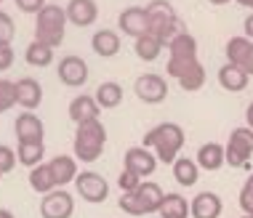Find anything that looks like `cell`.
I'll return each instance as SVG.
<instances>
[{"instance_id": "16", "label": "cell", "mask_w": 253, "mask_h": 218, "mask_svg": "<svg viewBox=\"0 0 253 218\" xmlns=\"http://www.w3.org/2000/svg\"><path fill=\"white\" fill-rule=\"evenodd\" d=\"M16 104L22 107L24 112H35V109L43 104V85H40L35 77L16 80Z\"/></svg>"}, {"instance_id": "46", "label": "cell", "mask_w": 253, "mask_h": 218, "mask_svg": "<svg viewBox=\"0 0 253 218\" xmlns=\"http://www.w3.org/2000/svg\"><path fill=\"white\" fill-rule=\"evenodd\" d=\"M240 218H251V216H245V213H243V216H240Z\"/></svg>"}, {"instance_id": "18", "label": "cell", "mask_w": 253, "mask_h": 218, "mask_svg": "<svg viewBox=\"0 0 253 218\" xmlns=\"http://www.w3.org/2000/svg\"><path fill=\"white\" fill-rule=\"evenodd\" d=\"M251 83V74L243 70V67H237V64H224L221 70H218V85L224 88V91H229V93H240L245 91Z\"/></svg>"}, {"instance_id": "1", "label": "cell", "mask_w": 253, "mask_h": 218, "mask_svg": "<svg viewBox=\"0 0 253 218\" xmlns=\"http://www.w3.org/2000/svg\"><path fill=\"white\" fill-rule=\"evenodd\" d=\"M184 144H187V133L179 122H160V125L149 128L141 139V146L152 149L157 162H163V165H173L181 157Z\"/></svg>"}, {"instance_id": "44", "label": "cell", "mask_w": 253, "mask_h": 218, "mask_svg": "<svg viewBox=\"0 0 253 218\" xmlns=\"http://www.w3.org/2000/svg\"><path fill=\"white\" fill-rule=\"evenodd\" d=\"M0 218H16V216H13V213H11V210H5V208H0Z\"/></svg>"}, {"instance_id": "23", "label": "cell", "mask_w": 253, "mask_h": 218, "mask_svg": "<svg viewBox=\"0 0 253 218\" xmlns=\"http://www.w3.org/2000/svg\"><path fill=\"white\" fill-rule=\"evenodd\" d=\"M136 194H139V200H141L144 216H149V213H160L163 200H166V192H163V189L157 186L155 181H144L139 189H136Z\"/></svg>"}, {"instance_id": "22", "label": "cell", "mask_w": 253, "mask_h": 218, "mask_svg": "<svg viewBox=\"0 0 253 218\" xmlns=\"http://www.w3.org/2000/svg\"><path fill=\"white\" fill-rule=\"evenodd\" d=\"M173 179H176V183L179 186H195L197 183V179H200V165H197V160L195 157H187V154H181L179 160L173 162Z\"/></svg>"}, {"instance_id": "20", "label": "cell", "mask_w": 253, "mask_h": 218, "mask_svg": "<svg viewBox=\"0 0 253 218\" xmlns=\"http://www.w3.org/2000/svg\"><path fill=\"white\" fill-rule=\"evenodd\" d=\"M51 173H53V179H56V186L59 189H64L67 183H75V179H78V160L70 157V154H56L51 162Z\"/></svg>"}, {"instance_id": "48", "label": "cell", "mask_w": 253, "mask_h": 218, "mask_svg": "<svg viewBox=\"0 0 253 218\" xmlns=\"http://www.w3.org/2000/svg\"><path fill=\"white\" fill-rule=\"evenodd\" d=\"M245 216H251V218H253V213H245Z\"/></svg>"}, {"instance_id": "19", "label": "cell", "mask_w": 253, "mask_h": 218, "mask_svg": "<svg viewBox=\"0 0 253 218\" xmlns=\"http://www.w3.org/2000/svg\"><path fill=\"white\" fill-rule=\"evenodd\" d=\"M99 112H101V107L96 104L93 96H75L70 101V107H67V114H70V120L75 125L88 122V120H99Z\"/></svg>"}, {"instance_id": "15", "label": "cell", "mask_w": 253, "mask_h": 218, "mask_svg": "<svg viewBox=\"0 0 253 218\" xmlns=\"http://www.w3.org/2000/svg\"><path fill=\"white\" fill-rule=\"evenodd\" d=\"M224 202L216 192H200L189 200V216L192 218H221Z\"/></svg>"}, {"instance_id": "33", "label": "cell", "mask_w": 253, "mask_h": 218, "mask_svg": "<svg viewBox=\"0 0 253 218\" xmlns=\"http://www.w3.org/2000/svg\"><path fill=\"white\" fill-rule=\"evenodd\" d=\"M141 183H144V179H141V176H136L133 170H128V168L120 170V176H118V189H120V194H131V192H136Z\"/></svg>"}, {"instance_id": "12", "label": "cell", "mask_w": 253, "mask_h": 218, "mask_svg": "<svg viewBox=\"0 0 253 218\" xmlns=\"http://www.w3.org/2000/svg\"><path fill=\"white\" fill-rule=\"evenodd\" d=\"M118 27H120L123 35H128L133 40L141 37V35H147V32H149V13H147V8H141V5H131V8L120 11Z\"/></svg>"}, {"instance_id": "32", "label": "cell", "mask_w": 253, "mask_h": 218, "mask_svg": "<svg viewBox=\"0 0 253 218\" xmlns=\"http://www.w3.org/2000/svg\"><path fill=\"white\" fill-rule=\"evenodd\" d=\"M11 107H16V83L0 77V114H5Z\"/></svg>"}, {"instance_id": "9", "label": "cell", "mask_w": 253, "mask_h": 218, "mask_svg": "<svg viewBox=\"0 0 253 218\" xmlns=\"http://www.w3.org/2000/svg\"><path fill=\"white\" fill-rule=\"evenodd\" d=\"M16 131V144H43L45 139V125L35 112H22L13 122Z\"/></svg>"}, {"instance_id": "8", "label": "cell", "mask_w": 253, "mask_h": 218, "mask_svg": "<svg viewBox=\"0 0 253 218\" xmlns=\"http://www.w3.org/2000/svg\"><path fill=\"white\" fill-rule=\"evenodd\" d=\"M91 77V70H88V61L78 53H67V56L59 59V80L67 88H83Z\"/></svg>"}, {"instance_id": "30", "label": "cell", "mask_w": 253, "mask_h": 218, "mask_svg": "<svg viewBox=\"0 0 253 218\" xmlns=\"http://www.w3.org/2000/svg\"><path fill=\"white\" fill-rule=\"evenodd\" d=\"M16 157L24 168H38L45 160V146L43 144H16Z\"/></svg>"}, {"instance_id": "36", "label": "cell", "mask_w": 253, "mask_h": 218, "mask_svg": "<svg viewBox=\"0 0 253 218\" xmlns=\"http://www.w3.org/2000/svg\"><path fill=\"white\" fill-rule=\"evenodd\" d=\"M16 162H19V157H16V152H13L11 146H5V144H0V173H11L13 168H16Z\"/></svg>"}, {"instance_id": "37", "label": "cell", "mask_w": 253, "mask_h": 218, "mask_svg": "<svg viewBox=\"0 0 253 218\" xmlns=\"http://www.w3.org/2000/svg\"><path fill=\"white\" fill-rule=\"evenodd\" d=\"M16 37V24L5 11H0V43H11Z\"/></svg>"}, {"instance_id": "21", "label": "cell", "mask_w": 253, "mask_h": 218, "mask_svg": "<svg viewBox=\"0 0 253 218\" xmlns=\"http://www.w3.org/2000/svg\"><path fill=\"white\" fill-rule=\"evenodd\" d=\"M91 48L101 59H112L115 53L120 51V35L115 30H99V32H93Z\"/></svg>"}, {"instance_id": "4", "label": "cell", "mask_w": 253, "mask_h": 218, "mask_svg": "<svg viewBox=\"0 0 253 218\" xmlns=\"http://www.w3.org/2000/svg\"><path fill=\"white\" fill-rule=\"evenodd\" d=\"M147 13H149V32L155 37H160L166 43V48L179 32H184V24L179 22V13H176L170 0H152L147 5Z\"/></svg>"}, {"instance_id": "17", "label": "cell", "mask_w": 253, "mask_h": 218, "mask_svg": "<svg viewBox=\"0 0 253 218\" xmlns=\"http://www.w3.org/2000/svg\"><path fill=\"white\" fill-rule=\"evenodd\" d=\"M195 160L200 165V170L216 173V170H221L227 165V149H224V144H218V141H208V144H200Z\"/></svg>"}, {"instance_id": "47", "label": "cell", "mask_w": 253, "mask_h": 218, "mask_svg": "<svg viewBox=\"0 0 253 218\" xmlns=\"http://www.w3.org/2000/svg\"><path fill=\"white\" fill-rule=\"evenodd\" d=\"M48 3H59V0H48Z\"/></svg>"}, {"instance_id": "34", "label": "cell", "mask_w": 253, "mask_h": 218, "mask_svg": "<svg viewBox=\"0 0 253 218\" xmlns=\"http://www.w3.org/2000/svg\"><path fill=\"white\" fill-rule=\"evenodd\" d=\"M118 208H120L126 216H144V208H141V200H139V194H136V192H131V194H120Z\"/></svg>"}, {"instance_id": "50", "label": "cell", "mask_w": 253, "mask_h": 218, "mask_svg": "<svg viewBox=\"0 0 253 218\" xmlns=\"http://www.w3.org/2000/svg\"><path fill=\"white\" fill-rule=\"evenodd\" d=\"M0 3H5V0H0Z\"/></svg>"}, {"instance_id": "49", "label": "cell", "mask_w": 253, "mask_h": 218, "mask_svg": "<svg viewBox=\"0 0 253 218\" xmlns=\"http://www.w3.org/2000/svg\"><path fill=\"white\" fill-rule=\"evenodd\" d=\"M0 179H3V173H0Z\"/></svg>"}, {"instance_id": "45", "label": "cell", "mask_w": 253, "mask_h": 218, "mask_svg": "<svg viewBox=\"0 0 253 218\" xmlns=\"http://www.w3.org/2000/svg\"><path fill=\"white\" fill-rule=\"evenodd\" d=\"M211 5H227V3H232V0H208Z\"/></svg>"}, {"instance_id": "3", "label": "cell", "mask_w": 253, "mask_h": 218, "mask_svg": "<svg viewBox=\"0 0 253 218\" xmlns=\"http://www.w3.org/2000/svg\"><path fill=\"white\" fill-rule=\"evenodd\" d=\"M67 11L59 3H48L43 11L35 16V40L48 48L56 51L64 43V32H67Z\"/></svg>"}, {"instance_id": "7", "label": "cell", "mask_w": 253, "mask_h": 218, "mask_svg": "<svg viewBox=\"0 0 253 218\" xmlns=\"http://www.w3.org/2000/svg\"><path fill=\"white\" fill-rule=\"evenodd\" d=\"M75 192H78L80 200L99 205V202H104L109 197V183L96 170H80L78 179H75Z\"/></svg>"}, {"instance_id": "43", "label": "cell", "mask_w": 253, "mask_h": 218, "mask_svg": "<svg viewBox=\"0 0 253 218\" xmlns=\"http://www.w3.org/2000/svg\"><path fill=\"white\" fill-rule=\"evenodd\" d=\"M237 5H243V8H248L251 13H253V0H235Z\"/></svg>"}, {"instance_id": "27", "label": "cell", "mask_w": 253, "mask_h": 218, "mask_svg": "<svg viewBox=\"0 0 253 218\" xmlns=\"http://www.w3.org/2000/svg\"><path fill=\"white\" fill-rule=\"evenodd\" d=\"M93 99H96V104H99L101 109H115V107H120V101H123V85L115 83V80H107V83H101V85L96 88Z\"/></svg>"}, {"instance_id": "38", "label": "cell", "mask_w": 253, "mask_h": 218, "mask_svg": "<svg viewBox=\"0 0 253 218\" xmlns=\"http://www.w3.org/2000/svg\"><path fill=\"white\" fill-rule=\"evenodd\" d=\"M45 5H48V0H16V8L22 11V13H38L45 8Z\"/></svg>"}, {"instance_id": "6", "label": "cell", "mask_w": 253, "mask_h": 218, "mask_svg": "<svg viewBox=\"0 0 253 218\" xmlns=\"http://www.w3.org/2000/svg\"><path fill=\"white\" fill-rule=\"evenodd\" d=\"M227 165L229 168H243V170H251V154H253V131L248 125H240L229 133L227 144Z\"/></svg>"}, {"instance_id": "24", "label": "cell", "mask_w": 253, "mask_h": 218, "mask_svg": "<svg viewBox=\"0 0 253 218\" xmlns=\"http://www.w3.org/2000/svg\"><path fill=\"white\" fill-rule=\"evenodd\" d=\"M27 181H30V189H32V192H35V194H43V197L51 194L53 189H59L48 162H43V165L32 168V170H30V179H27Z\"/></svg>"}, {"instance_id": "14", "label": "cell", "mask_w": 253, "mask_h": 218, "mask_svg": "<svg viewBox=\"0 0 253 218\" xmlns=\"http://www.w3.org/2000/svg\"><path fill=\"white\" fill-rule=\"evenodd\" d=\"M67 22L85 30V27H93L99 19V5L96 0H70L67 3Z\"/></svg>"}, {"instance_id": "26", "label": "cell", "mask_w": 253, "mask_h": 218, "mask_svg": "<svg viewBox=\"0 0 253 218\" xmlns=\"http://www.w3.org/2000/svg\"><path fill=\"white\" fill-rule=\"evenodd\" d=\"M53 59H56L53 48H48V45H43V43H38V40H32V43L27 45V51H24V61H27L30 67H38V70L51 67Z\"/></svg>"}, {"instance_id": "5", "label": "cell", "mask_w": 253, "mask_h": 218, "mask_svg": "<svg viewBox=\"0 0 253 218\" xmlns=\"http://www.w3.org/2000/svg\"><path fill=\"white\" fill-rule=\"evenodd\" d=\"M197 59V40L192 32H179L173 40L168 43V64H166V74H170L173 80H179Z\"/></svg>"}, {"instance_id": "28", "label": "cell", "mask_w": 253, "mask_h": 218, "mask_svg": "<svg viewBox=\"0 0 253 218\" xmlns=\"http://www.w3.org/2000/svg\"><path fill=\"white\" fill-rule=\"evenodd\" d=\"M160 218H189V200L179 192H168L160 208Z\"/></svg>"}, {"instance_id": "29", "label": "cell", "mask_w": 253, "mask_h": 218, "mask_svg": "<svg viewBox=\"0 0 253 218\" xmlns=\"http://www.w3.org/2000/svg\"><path fill=\"white\" fill-rule=\"evenodd\" d=\"M251 45H253V43H251L245 35L229 37V40H227V61H229V64L243 67L245 59H248V53H251Z\"/></svg>"}, {"instance_id": "42", "label": "cell", "mask_w": 253, "mask_h": 218, "mask_svg": "<svg viewBox=\"0 0 253 218\" xmlns=\"http://www.w3.org/2000/svg\"><path fill=\"white\" fill-rule=\"evenodd\" d=\"M245 125H248L251 131H253V101L248 104V109H245Z\"/></svg>"}, {"instance_id": "25", "label": "cell", "mask_w": 253, "mask_h": 218, "mask_svg": "<svg viewBox=\"0 0 253 218\" xmlns=\"http://www.w3.org/2000/svg\"><path fill=\"white\" fill-rule=\"evenodd\" d=\"M163 48H166V43H163L160 37H155L152 32H147V35L133 40V51H136V56H139L141 61H157V56L163 53Z\"/></svg>"}, {"instance_id": "31", "label": "cell", "mask_w": 253, "mask_h": 218, "mask_svg": "<svg viewBox=\"0 0 253 218\" xmlns=\"http://www.w3.org/2000/svg\"><path fill=\"white\" fill-rule=\"evenodd\" d=\"M203 85H205V67H203V61H195V64L179 77V88L187 93H195V91H200Z\"/></svg>"}, {"instance_id": "2", "label": "cell", "mask_w": 253, "mask_h": 218, "mask_svg": "<svg viewBox=\"0 0 253 218\" xmlns=\"http://www.w3.org/2000/svg\"><path fill=\"white\" fill-rule=\"evenodd\" d=\"M107 149V128L101 120H88L75 128L72 157L80 162H96Z\"/></svg>"}, {"instance_id": "13", "label": "cell", "mask_w": 253, "mask_h": 218, "mask_svg": "<svg viewBox=\"0 0 253 218\" xmlns=\"http://www.w3.org/2000/svg\"><path fill=\"white\" fill-rule=\"evenodd\" d=\"M123 168L133 170L141 179H149L157 170V157L152 149H147V146H131L126 152V157H123Z\"/></svg>"}, {"instance_id": "39", "label": "cell", "mask_w": 253, "mask_h": 218, "mask_svg": "<svg viewBox=\"0 0 253 218\" xmlns=\"http://www.w3.org/2000/svg\"><path fill=\"white\" fill-rule=\"evenodd\" d=\"M13 59H16V53H13L11 43H0V72H8L13 67Z\"/></svg>"}, {"instance_id": "10", "label": "cell", "mask_w": 253, "mask_h": 218, "mask_svg": "<svg viewBox=\"0 0 253 218\" xmlns=\"http://www.w3.org/2000/svg\"><path fill=\"white\" fill-rule=\"evenodd\" d=\"M72 213H75V197L67 189H53L40 202V216L43 218H72Z\"/></svg>"}, {"instance_id": "35", "label": "cell", "mask_w": 253, "mask_h": 218, "mask_svg": "<svg viewBox=\"0 0 253 218\" xmlns=\"http://www.w3.org/2000/svg\"><path fill=\"white\" fill-rule=\"evenodd\" d=\"M240 210L243 213H253V170H251V176H248V181L243 183V189H240Z\"/></svg>"}, {"instance_id": "40", "label": "cell", "mask_w": 253, "mask_h": 218, "mask_svg": "<svg viewBox=\"0 0 253 218\" xmlns=\"http://www.w3.org/2000/svg\"><path fill=\"white\" fill-rule=\"evenodd\" d=\"M243 30H245V37H248L251 43H253V13H248V16H245V22H243Z\"/></svg>"}, {"instance_id": "41", "label": "cell", "mask_w": 253, "mask_h": 218, "mask_svg": "<svg viewBox=\"0 0 253 218\" xmlns=\"http://www.w3.org/2000/svg\"><path fill=\"white\" fill-rule=\"evenodd\" d=\"M243 70L253 77V45H251V53H248V59H245V64H243Z\"/></svg>"}, {"instance_id": "11", "label": "cell", "mask_w": 253, "mask_h": 218, "mask_svg": "<svg viewBox=\"0 0 253 218\" xmlns=\"http://www.w3.org/2000/svg\"><path fill=\"white\" fill-rule=\"evenodd\" d=\"M133 93L139 96L144 104H160L168 96V83L160 74H139L133 83Z\"/></svg>"}]
</instances>
